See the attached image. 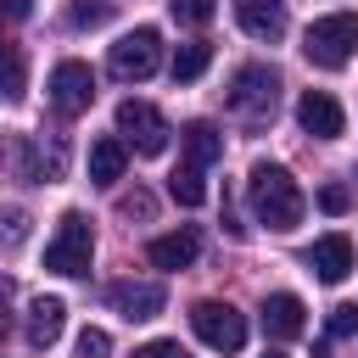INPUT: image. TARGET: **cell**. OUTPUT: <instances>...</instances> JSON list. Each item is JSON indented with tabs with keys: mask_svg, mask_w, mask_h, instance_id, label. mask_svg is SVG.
<instances>
[{
	"mask_svg": "<svg viewBox=\"0 0 358 358\" xmlns=\"http://www.w3.org/2000/svg\"><path fill=\"white\" fill-rule=\"evenodd\" d=\"M179 145H185V162H190V168H207V162L224 157V134H218L207 117L185 123V129H179Z\"/></svg>",
	"mask_w": 358,
	"mask_h": 358,
	"instance_id": "cell-15",
	"label": "cell"
},
{
	"mask_svg": "<svg viewBox=\"0 0 358 358\" xmlns=\"http://www.w3.org/2000/svg\"><path fill=\"white\" fill-rule=\"evenodd\" d=\"M62 324H67V302L62 296H34V308H28V341L50 347L62 336Z\"/></svg>",
	"mask_w": 358,
	"mask_h": 358,
	"instance_id": "cell-16",
	"label": "cell"
},
{
	"mask_svg": "<svg viewBox=\"0 0 358 358\" xmlns=\"http://www.w3.org/2000/svg\"><path fill=\"white\" fill-rule=\"evenodd\" d=\"M168 196H173L179 207H201V201H207V185H201V168H190V162H179V168L168 173Z\"/></svg>",
	"mask_w": 358,
	"mask_h": 358,
	"instance_id": "cell-19",
	"label": "cell"
},
{
	"mask_svg": "<svg viewBox=\"0 0 358 358\" xmlns=\"http://www.w3.org/2000/svg\"><path fill=\"white\" fill-rule=\"evenodd\" d=\"M246 196H252L257 224H268V229H296L302 213H308L302 185H296L291 168H280V162H257V168L246 173Z\"/></svg>",
	"mask_w": 358,
	"mask_h": 358,
	"instance_id": "cell-1",
	"label": "cell"
},
{
	"mask_svg": "<svg viewBox=\"0 0 358 358\" xmlns=\"http://www.w3.org/2000/svg\"><path fill=\"white\" fill-rule=\"evenodd\" d=\"M196 252H201V235H196V229H168V235H157V241L145 246V257H151L157 268H190Z\"/></svg>",
	"mask_w": 358,
	"mask_h": 358,
	"instance_id": "cell-14",
	"label": "cell"
},
{
	"mask_svg": "<svg viewBox=\"0 0 358 358\" xmlns=\"http://www.w3.org/2000/svg\"><path fill=\"white\" fill-rule=\"evenodd\" d=\"M263 358H280V352H263Z\"/></svg>",
	"mask_w": 358,
	"mask_h": 358,
	"instance_id": "cell-31",
	"label": "cell"
},
{
	"mask_svg": "<svg viewBox=\"0 0 358 358\" xmlns=\"http://www.w3.org/2000/svg\"><path fill=\"white\" fill-rule=\"evenodd\" d=\"M296 123H302L313 140H336V134H347V112H341V101H336L330 90H302V101H296Z\"/></svg>",
	"mask_w": 358,
	"mask_h": 358,
	"instance_id": "cell-9",
	"label": "cell"
},
{
	"mask_svg": "<svg viewBox=\"0 0 358 358\" xmlns=\"http://www.w3.org/2000/svg\"><path fill=\"white\" fill-rule=\"evenodd\" d=\"M0 95H22V56H17V45H0Z\"/></svg>",
	"mask_w": 358,
	"mask_h": 358,
	"instance_id": "cell-20",
	"label": "cell"
},
{
	"mask_svg": "<svg viewBox=\"0 0 358 358\" xmlns=\"http://www.w3.org/2000/svg\"><path fill=\"white\" fill-rule=\"evenodd\" d=\"M0 45H6V39H0Z\"/></svg>",
	"mask_w": 358,
	"mask_h": 358,
	"instance_id": "cell-32",
	"label": "cell"
},
{
	"mask_svg": "<svg viewBox=\"0 0 358 358\" xmlns=\"http://www.w3.org/2000/svg\"><path fill=\"white\" fill-rule=\"evenodd\" d=\"M235 17L252 39H280L285 34V0H235Z\"/></svg>",
	"mask_w": 358,
	"mask_h": 358,
	"instance_id": "cell-13",
	"label": "cell"
},
{
	"mask_svg": "<svg viewBox=\"0 0 358 358\" xmlns=\"http://www.w3.org/2000/svg\"><path fill=\"white\" fill-rule=\"evenodd\" d=\"M134 358H190V352H185L179 341H145V347H140Z\"/></svg>",
	"mask_w": 358,
	"mask_h": 358,
	"instance_id": "cell-27",
	"label": "cell"
},
{
	"mask_svg": "<svg viewBox=\"0 0 358 358\" xmlns=\"http://www.w3.org/2000/svg\"><path fill=\"white\" fill-rule=\"evenodd\" d=\"M190 330H196L213 352H241V347H246V313L229 308V302H218V296H201V302L190 308Z\"/></svg>",
	"mask_w": 358,
	"mask_h": 358,
	"instance_id": "cell-6",
	"label": "cell"
},
{
	"mask_svg": "<svg viewBox=\"0 0 358 358\" xmlns=\"http://www.w3.org/2000/svg\"><path fill=\"white\" fill-rule=\"evenodd\" d=\"M168 11H173L179 22H190V28H201V22H213L218 0H168Z\"/></svg>",
	"mask_w": 358,
	"mask_h": 358,
	"instance_id": "cell-21",
	"label": "cell"
},
{
	"mask_svg": "<svg viewBox=\"0 0 358 358\" xmlns=\"http://www.w3.org/2000/svg\"><path fill=\"white\" fill-rule=\"evenodd\" d=\"M106 67H112L117 84H145V78L162 67V34H157V28H134V34H123V39L112 45Z\"/></svg>",
	"mask_w": 358,
	"mask_h": 358,
	"instance_id": "cell-5",
	"label": "cell"
},
{
	"mask_svg": "<svg viewBox=\"0 0 358 358\" xmlns=\"http://www.w3.org/2000/svg\"><path fill=\"white\" fill-rule=\"evenodd\" d=\"M207 62H213V45H207V39H190V45H179V50H173V84H190V78H201V73H207Z\"/></svg>",
	"mask_w": 358,
	"mask_h": 358,
	"instance_id": "cell-18",
	"label": "cell"
},
{
	"mask_svg": "<svg viewBox=\"0 0 358 358\" xmlns=\"http://www.w3.org/2000/svg\"><path fill=\"white\" fill-rule=\"evenodd\" d=\"M0 241H6V246H22V241H28V213H22V207H6V213H0Z\"/></svg>",
	"mask_w": 358,
	"mask_h": 358,
	"instance_id": "cell-22",
	"label": "cell"
},
{
	"mask_svg": "<svg viewBox=\"0 0 358 358\" xmlns=\"http://www.w3.org/2000/svg\"><path fill=\"white\" fill-rule=\"evenodd\" d=\"M117 134H123V145H134L140 157H157V151L168 145V123H162V112H157L151 101H123V106H117Z\"/></svg>",
	"mask_w": 358,
	"mask_h": 358,
	"instance_id": "cell-7",
	"label": "cell"
},
{
	"mask_svg": "<svg viewBox=\"0 0 358 358\" xmlns=\"http://www.w3.org/2000/svg\"><path fill=\"white\" fill-rule=\"evenodd\" d=\"M224 106H229L241 123H268L274 106H280V73L263 67V62L241 67V73L229 78V90H224Z\"/></svg>",
	"mask_w": 358,
	"mask_h": 358,
	"instance_id": "cell-3",
	"label": "cell"
},
{
	"mask_svg": "<svg viewBox=\"0 0 358 358\" xmlns=\"http://www.w3.org/2000/svg\"><path fill=\"white\" fill-rule=\"evenodd\" d=\"M123 162H129V145H123L117 134H101V140L90 145V179H95V185H117V179H123Z\"/></svg>",
	"mask_w": 358,
	"mask_h": 358,
	"instance_id": "cell-17",
	"label": "cell"
},
{
	"mask_svg": "<svg viewBox=\"0 0 358 358\" xmlns=\"http://www.w3.org/2000/svg\"><path fill=\"white\" fill-rule=\"evenodd\" d=\"M302 56L313 67H347L358 56V17L352 11H330V17H313L308 34H302Z\"/></svg>",
	"mask_w": 358,
	"mask_h": 358,
	"instance_id": "cell-2",
	"label": "cell"
},
{
	"mask_svg": "<svg viewBox=\"0 0 358 358\" xmlns=\"http://www.w3.org/2000/svg\"><path fill=\"white\" fill-rule=\"evenodd\" d=\"M106 347H112L106 330H84V336H78V358H106Z\"/></svg>",
	"mask_w": 358,
	"mask_h": 358,
	"instance_id": "cell-25",
	"label": "cell"
},
{
	"mask_svg": "<svg viewBox=\"0 0 358 358\" xmlns=\"http://www.w3.org/2000/svg\"><path fill=\"white\" fill-rule=\"evenodd\" d=\"M352 263H358V252H352L347 235H319V241L308 246V268H313L324 285H341V280L352 274Z\"/></svg>",
	"mask_w": 358,
	"mask_h": 358,
	"instance_id": "cell-11",
	"label": "cell"
},
{
	"mask_svg": "<svg viewBox=\"0 0 358 358\" xmlns=\"http://www.w3.org/2000/svg\"><path fill=\"white\" fill-rule=\"evenodd\" d=\"M117 213H123V218H151V196H145V190H134V196H123V201H117Z\"/></svg>",
	"mask_w": 358,
	"mask_h": 358,
	"instance_id": "cell-26",
	"label": "cell"
},
{
	"mask_svg": "<svg viewBox=\"0 0 358 358\" xmlns=\"http://www.w3.org/2000/svg\"><path fill=\"white\" fill-rule=\"evenodd\" d=\"M106 302L134 324V319H157V313L168 308V291H162L157 280H117V285L106 291Z\"/></svg>",
	"mask_w": 358,
	"mask_h": 358,
	"instance_id": "cell-10",
	"label": "cell"
},
{
	"mask_svg": "<svg viewBox=\"0 0 358 358\" xmlns=\"http://www.w3.org/2000/svg\"><path fill=\"white\" fill-rule=\"evenodd\" d=\"M302 324H308V308H302V296H291V291H274V296L263 302V330H268L274 341H291V336H302Z\"/></svg>",
	"mask_w": 358,
	"mask_h": 358,
	"instance_id": "cell-12",
	"label": "cell"
},
{
	"mask_svg": "<svg viewBox=\"0 0 358 358\" xmlns=\"http://www.w3.org/2000/svg\"><path fill=\"white\" fill-rule=\"evenodd\" d=\"M90 101H95V73L84 62H56L50 67V106L62 117H78V112H90Z\"/></svg>",
	"mask_w": 358,
	"mask_h": 358,
	"instance_id": "cell-8",
	"label": "cell"
},
{
	"mask_svg": "<svg viewBox=\"0 0 358 358\" xmlns=\"http://www.w3.org/2000/svg\"><path fill=\"white\" fill-rule=\"evenodd\" d=\"M319 207H324V213H347V207H352V190H347V185H324V190H319Z\"/></svg>",
	"mask_w": 358,
	"mask_h": 358,
	"instance_id": "cell-24",
	"label": "cell"
},
{
	"mask_svg": "<svg viewBox=\"0 0 358 358\" xmlns=\"http://www.w3.org/2000/svg\"><path fill=\"white\" fill-rule=\"evenodd\" d=\"M90 257H95V235H90V218L84 213H62L50 246H45V268L50 274H90Z\"/></svg>",
	"mask_w": 358,
	"mask_h": 358,
	"instance_id": "cell-4",
	"label": "cell"
},
{
	"mask_svg": "<svg viewBox=\"0 0 358 358\" xmlns=\"http://www.w3.org/2000/svg\"><path fill=\"white\" fill-rule=\"evenodd\" d=\"M324 330H330V341H336V336H358V308H352V302H336Z\"/></svg>",
	"mask_w": 358,
	"mask_h": 358,
	"instance_id": "cell-23",
	"label": "cell"
},
{
	"mask_svg": "<svg viewBox=\"0 0 358 358\" xmlns=\"http://www.w3.org/2000/svg\"><path fill=\"white\" fill-rule=\"evenodd\" d=\"M6 330H11V313H6V291H0V341H6Z\"/></svg>",
	"mask_w": 358,
	"mask_h": 358,
	"instance_id": "cell-30",
	"label": "cell"
},
{
	"mask_svg": "<svg viewBox=\"0 0 358 358\" xmlns=\"http://www.w3.org/2000/svg\"><path fill=\"white\" fill-rule=\"evenodd\" d=\"M0 11L6 17H28V0H0Z\"/></svg>",
	"mask_w": 358,
	"mask_h": 358,
	"instance_id": "cell-29",
	"label": "cell"
},
{
	"mask_svg": "<svg viewBox=\"0 0 358 358\" xmlns=\"http://www.w3.org/2000/svg\"><path fill=\"white\" fill-rule=\"evenodd\" d=\"M73 22H78V28H95V22H106V6H73Z\"/></svg>",
	"mask_w": 358,
	"mask_h": 358,
	"instance_id": "cell-28",
	"label": "cell"
}]
</instances>
